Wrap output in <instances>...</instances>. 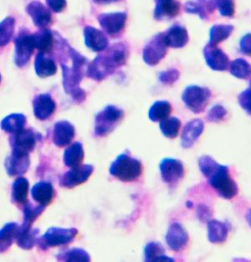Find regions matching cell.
Instances as JSON below:
<instances>
[{
	"instance_id": "obj_1",
	"label": "cell",
	"mask_w": 251,
	"mask_h": 262,
	"mask_svg": "<svg viewBox=\"0 0 251 262\" xmlns=\"http://www.w3.org/2000/svg\"><path fill=\"white\" fill-rule=\"evenodd\" d=\"M129 47L125 42H118L106 49V52L100 54L94 60L86 69V76L102 81L112 75L116 69L124 66L129 58Z\"/></svg>"
},
{
	"instance_id": "obj_2",
	"label": "cell",
	"mask_w": 251,
	"mask_h": 262,
	"mask_svg": "<svg viewBox=\"0 0 251 262\" xmlns=\"http://www.w3.org/2000/svg\"><path fill=\"white\" fill-rule=\"evenodd\" d=\"M110 175L122 182H133L139 179L143 173V163L129 152L120 155L111 164Z\"/></svg>"
},
{
	"instance_id": "obj_3",
	"label": "cell",
	"mask_w": 251,
	"mask_h": 262,
	"mask_svg": "<svg viewBox=\"0 0 251 262\" xmlns=\"http://www.w3.org/2000/svg\"><path fill=\"white\" fill-rule=\"evenodd\" d=\"M206 179L219 195L225 200L234 199L239 192L238 185L230 176L229 167L226 165L219 164Z\"/></svg>"
},
{
	"instance_id": "obj_4",
	"label": "cell",
	"mask_w": 251,
	"mask_h": 262,
	"mask_svg": "<svg viewBox=\"0 0 251 262\" xmlns=\"http://www.w3.org/2000/svg\"><path fill=\"white\" fill-rule=\"evenodd\" d=\"M211 91L207 88L198 85L188 86L181 96L185 105L192 112L198 114L203 112L211 99Z\"/></svg>"
},
{
	"instance_id": "obj_5",
	"label": "cell",
	"mask_w": 251,
	"mask_h": 262,
	"mask_svg": "<svg viewBox=\"0 0 251 262\" xmlns=\"http://www.w3.org/2000/svg\"><path fill=\"white\" fill-rule=\"evenodd\" d=\"M124 117V111L114 105H109L100 111L96 117L95 134L97 137H105L113 131Z\"/></svg>"
},
{
	"instance_id": "obj_6",
	"label": "cell",
	"mask_w": 251,
	"mask_h": 262,
	"mask_svg": "<svg viewBox=\"0 0 251 262\" xmlns=\"http://www.w3.org/2000/svg\"><path fill=\"white\" fill-rule=\"evenodd\" d=\"M78 235V230L75 228H50L45 234L38 241V245L42 250H48L52 247H58L61 245H68L74 241Z\"/></svg>"
},
{
	"instance_id": "obj_7",
	"label": "cell",
	"mask_w": 251,
	"mask_h": 262,
	"mask_svg": "<svg viewBox=\"0 0 251 262\" xmlns=\"http://www.w3.org/2000/svg\"><path fill=\"white\" fill-rule=\"evenodd\" d=\"M167 48L164 33L157 34L144 47L143 51L144 62L149 66H155L166 56Z\"/></svg>"
},
{
	"instance_id": "obj_8",
	"label": "cell",
	"mask_w": 251,
	"mask_h": 262,
	"mask_svg": "<svg viewBox=\"0 0 251 262\" xmlns=\"http://www.w3.org/2000/svg\"><path fill=\"white\" fill-rule=\"evenodd\" d=\"M162 180L170 186L179 183L185 176V167L182 162L175 158H164L159 165Z\"/></svg>"
},
{
	"instance_id": "obj_9",
	"label": "cell",
	"mask_w": 251,
	"mask_h": 262,
	"mask_svg": "<svg viewBox=\"0 0 251 262\" xmlns=\"http://www.w3.org/2000/svg\"><path fill=\"white\" fill-rule=\"evenodd\" d=\"M127 19L128 14L126 12L100 14L97 17V20L102 30L111 36H118L124 31Z\"/></svg>"
},
{
	"instance_id": "obj_10",
	"label": "cell",
	"mask_w": 251,
	"mask_h": 262,
	"mask_svg": "<svg viewBox=\"0 0 251 262\" xmlns=\"http://www.w3.org/2000/svg\"><path fill=\"white\" fill-rule=\"evenodd\" d=\"M95 168L90 164H84L72 167L70 171L64 174L60 179V186L72 189L84 182L92 176Z\"/></svg>"
},
{
	"instance_id": "obj_11",
	"label": "cell",
	"mask_w": 251,
	"mask_h": 262,
	"mask_svg": "<svg viewBox=\"0 0 251 262\" xmlns=\"http://www.w3.org/2000/svg\"><path fill=\"white\" fill-rule=\"evenodd\" d=\"M15 63L19 67H23L30 61L36 48L33 35H20L15 39Z\"/></svg>"
},
{
	"instance_id": "obj_12",
	"label": "cell",
	"mask_w": 251,
	"mask_h": 262,
	"mask_svg": "<svg viewBox=\"0 0 251 262\" xmlns=\"http://www.w3.org/2000/svg\"><path fill=\"white\" fill-rule=\"evenodd\" d=\"M165 238L169 249L173 251L184 250L190 241L187 230L178 222H174L169 226Z\"/></svg>"
},
{
	"instance_id": "obj_13",
	"label": "cell",
	"mask_w": 251,
	"mask_h": 262,
	"mask_svg": "<svg viewBox=\"0 0 251 262\" xmlns=\"http://www.w3.org/2000/svg\"><path fill=\"white\" fill-rule=\"evenodd\" d=\"M204 58L207 65L215 71H225L229 69L230 59L227 54L217 46L207 45L203 50Z\"/></svg>"
},
{
	"instance_id": "obj_14",
	"label": "cell",
	"mask_w": 251,
	"mask_h": 262,
	"mask_svg": "<svg viewBox=\"0 0 251 262\" xmlns=\"http://www.w3.org/2000/svg\"><path fill=\"white\" fill-rule=\"evenodd\" d=\"M13 152L29 155L35 148L36 135L32 130H22L17 134H13L10 139Z\"/></svg>"
},
{
	"instance_id": "obj_15",
	"label": "cell",
	"mask_w": 251,
	"mask_h": 262,
	"mask_svg": "<svg viewBox=\"0 0 251 262\" xmlns=\"http://www.w3.org/2000/svg\"><path fill=\"white\" fill-rule=\"evenodd\" d=\"M204 131V122L201 119H194L188 122L184 127L180 136V144L184 148H191L199 139Z\"/></svg>"
},
{
	"instance_id": "obj_16",
	"label": "cell",
	"mask_w": 251,
	"mask_h": 262,
	"mask_svg": "<svg viewBox=\"0 0 251 262\" xmlns=\"http://www.w3.org/2000/svg\"><path fill=\"white\" fill-rule=\"evenodd\" d=\"M85 46L95 52H102L108 48V38L105 34L94 27L87 26L84 28Z\"/></svg>"
},
{
	"instance_id": "obj_17",
	"label": "cell",
	"mask_w": 251,
	"mask_h": 262,
	"mask_svg": "<svg viewBox=\"0 0 251 262\" xmlns=\"http://www.w3.org/2000/svg\"><path fill=\"white\" fill-rule=\"evenodd\" d=\"M164 39L168 48H181L189 42V34L185 27L173 25L164 33Z\"/></svg>"
},
{
	"instance_id": "obj_18",
	"label": "cell",
	"mask_w": 251,
	"mask_h": 262,
	"mask_svg": "<svg viewBox=\"0 0 251 262\" xmlns=\"http://www.w3.org/2000/svg\"><path fill=\"white\" fill-rule=\"evenodd\" d=\"M75 137V128L68 121H60L53 128V143L55 145L63 147L72 142Z\"/></svg>"
},
{
	"instance_id": "obj_19",
	"label": "cell",
	"mask_w": 251,
	"mask_h": 262,
	"mask_svg": "<svg viewBox=\"0 0 251 262\" xmlns=\"http://www.w3.org/2000/svg\"><path fill=\"white\" fill-rule=\"evenodd\" d=\"M33 107L35 116L37 119L47 120L54 113L56 105L51 96L42 94L35 97Z\"/></svg>"
},
{
	"instance_id": "obj_20",
	"label": "cell",
	"mask_w": 251,
	"mask_h": 262,
	"mask_svg": "<svg viewBox=\"0 0 251 262\" xmlns=\"http://www.w3.org/2000/svg\"><path fill=\"white\" fill-rule=\"evenodd\" d=\"M30 166L29 155L12 152L6 159L5 167L9 176H20L27 172Z\"/></svg>"
},
{
	"instance_id": "obj_21",
	"label": "cell",
	"mask_w": 251,
	"mask_h": 262,
	"mask_svg": "<svg viewBox=\"0 0 251 262\" xmlns=\"http://www.w3.org/2000/svg\"><path fill=\"white\" fill-rule=\"evenodd\" d=\"M27 12L37 27L44 28L51 22V14L48 8L38 1H33L27 6Z\"/></svg>"
},
{
	"instance_id": "obj_22",
	"label": "cell",
	"mask_w": 251,
	"mask_h": 262,
	"mask_svg": "<svg viewBox=\"0 0 251 262\" xmlns=\"http://www.w3.org/2000/svg\"><path fill=\"white\" fill-rule=\"evenodd\" d=\"M180 4L177 0H167L156 3L154 18L158 21L173 19L179 15Z\"/></svg>"
},
{
	"instance_id": "obj_23",
	"label": "cell",
	"mask_w": 251,
	"mask_h": 262,
	"mask_svg": "<svg viewBox=\"0 0 251 262\" xmlns=\"http://www.w3.org/2000/svg\"><path fill=\"white\" fill-rule=\"evenodd\" d=\"M229 235V226L219 220L210 219L207 222V237L212 244H222L226 242Z\"/></svg>"
},
{
	"instance_id": "obj_24",
	"label": "cell",
	"mask_w": 251,
	"mask_h": 262,
	"mask_svg": "<svg viewBox=\"0 0 251 262\" xmlns=\"http://www.w3.org/2000/svg\"><path fill=\"white\" fill-rule=\"evenodd\" d=\"M215 6L213 0H192L185 4L186 12L197 14L201 19L206 20L209 14L214 12Z\"/></svg>"
},
{
	"instance_id": "obj_25",
	"label": "cell",
	"mask_w": 251,
	"mask_h": 262,
	"mask_svg": "<svg viewBox=\"0 0 251 262\" xmlns=\"http://www.w3.org/2000/svg\"><path fill=\"white\" fill-rule=\"evenodd\" d=\"M31 226L23 223L22 226L19 227L16 243L23 250H32L36 244L38 230L32 229Z\"/></svg>"
},
{
	"instance_id": "obj_26",
	"label": "cell",
	"mask_w": 251,
	"mask_h": 262,
	"mask_svg": "<svg viewBox=\"0 0 251 262\" xmlns=\"http://www.w3.org/2000/svg\"><path fill=\"white\" fill-rule=\"evenodd\" d=\"M32 198L36 203L47 206L50 203L54 195V190L50 183L39 182L36 184L32 189Z\"/></svg>"
},
{
	"instance_id": "obj_27",
	"label": "cell",
	"mask_w": 251,
	"mask_h": 262,
	"mask_svg": "<svg viewBox=\"0 0 251 262\" xmlns=\"http://www.w3.org/2000/svg\"><path fill=\"white\" fill-rule=\"evenodd\" d=\"M145 261H174L173 258L165 255L164 247L156 242L148 243L144 248Z\"/></svg>"
},
{
	"instance_id": "obj_28",
	"label": "cell",
	"mask_w": 251,
	"mask_h": 262,
	"mask_svg": "<svg viewBox=\"0 0 251 262\" xmlns=\"http://www.w3.org/2000/svg\"><path fill=\"white\" fill-rule=\"evenodd\" d=\"M35 68L36 75L40 78H47L54 75L57 69L55 62L47 57L42 52H39L36 56Z\"/></svg>"
},
{
	"instance_id": "obj_29",
	"label": "cell",
	"mask_w": 251,
	"mask_h": 262,
	"mask_svg": "<svg viewBox=\"0 0 251 262\" xmlns=\"http://www.w3.org/2000/svg\"><path fill=\"white\" fill-rule=\"evenodd\" d=\"M84 156L83 144L79 142L74 143L64 152V163L68 167L78 166L83 161Z\"/></svg>"
},
{
	"instance_id": "obj_30",
	"label": "cell",
	"mask_w": 251,
	"mask_h": 262,
	"mask_svg": "<svg viewBox=\"0 0 251 262\" xmlns=\"http://www.w3.org/2000/svg\"><path fill=\"white\" fill-rule=\"evenodd\" d=\"M19 231L18 224L10 222L0 230V252H4L12 246Z\"/></svg>"
},
{
	"instance_id": "obj_31",
	"label": "cell",
	"mask_w": 251,
	"mask_h": 262,
	"mask_svg": "<svg viewBox=\"0 0 251 262\" xmlns=\"http://www.w3.org/2000/svg\"><path fill=\"white\" fill-rule=\"evenodd\" d=\"M26 117L23 114H11L1 122V129L9 134H17L24 130Z\"/></svg>"
},
{
	"instance_id": "obj_32",
	"label": "cell",
	"mask_w": 251,
	"mask_h": 262,
	"mask_svg": "<svg viewBox=\"0 0 251 262\" xmlns=\"http://www.w3.org/2000/svg\"><path fill=\"white\" fill-rule=\"evenodd\" d=\"M234 27L231 25H215L210 30L209 43L210 46H217L226 40L232 35Z\"/></svg>"
},
{
	"instance_id": "obj_33",
	"label": "cell",
	"mask_w": 251,
	"mask_h": 262,
	"mask_svg": "<svg viewBox=\"0 0 251 262\" xmlns=\"http://www.w3.org/2000/svg\"><path fill=\"white\" fill-rule=\"evenodd\" d=\"M172 112V105L165 100L156 101L153 105L149 109L148 116L149 119L153 122H160L162 120L166 119Z\"/></svg>"
},
{
	"instance_id": "obj_34",
	"label": "cell",
	"mask_w": 251,
	"mask_h": 262,
	"mask_svg": "<svg viewBox=\"0 0 251 262\" xmlns=\"http://www.w3.org/2000/svg\"><path fill=\"white\" fill-rule=\"evenodd\" d=\"M29 181L20 177L15 180L12 186V201L15 203L23 204L27 201V195L29 191Z\"/></svg>"
},
{
	"instance_id": "obj_35",
	"label": "cell",
	"mask_w": 251,
	"mask_h": 262,
	"mask_svg": "<svg viewBox=\"0 0 251 262\" xmlns=\"http://www.w3.org/2000/svg\"><path fill=\"white\" fill-rule=\"evenodd\" d=\"M181 123L177 117H168L166 119L160 121L159 128L160 131L168 139H175L179 135Z\"/></svg>"
},
{
	"instance_id": "obj_36",
	"label": "cell",
	"mask_w": 251,
	"mask_h": 262,
	"mask_svg": "<svg viewBox=\"0 0 251 262\" xmlns=\"http://www.w3.org/2000/svg\"><path fill=\"white\" fill-rule=\"evenodd\" d=\"M230 73L238 79L245 80L251 76V66L247 61L242 58L234 60L229 66Z\"/></svg>"
},
{
	"instance_id": "obj_37",
	"label": "cell",
	"mask_w": 251,
	"mask_h": 262,
	"mask_svg": "<svg viewBox=\"0 0 251 262\" xmlns=\"http://www.w3.org/2000/svg\"><path fill=\"white\" fill-rule=\"evenodd\" d=\"M35 48H37L40 52H48L53 46V36L50 31L42 30L33 35Z\"/></svg>"
},
{
	"instance_id": "obj_38",
	"label": "cell",
	"mask_w": 251,
	"mask_h": 262,
	"mask_svg": "<svg viewBox=\"0 0 251 262\" xmlns=\"http://www.w3.org/2000/svg\"><path fill=\"white\" fill-rule=\"evenodd\" d=\"M60 261L86 262L90 260L89 254L82 249H72L65 250L57 255Z\"/></svg>"
},
{
	"instance_id": "obj_39",
	"label": "cell",
	"mask_w": 251,
	"mask_h": 262,
	"mask_svg": "<svg viewBox=\"0 0 251 262\" xmlns=\"http://www.w3.org/2000/svg\"><path fill=\"white\" fill-rule=\"evenodd\" d=\"M15 20L12 17L5 18L0 23V47H5L12 38Z\"/></svg>"
},
{
	"instance_id": "obj_40",
	"label": "cell",
	"mask_w": 251,
	"mask_h": 262,
	"mask_svg": "<svg viewBox=\"0 0 251 262\" xmlns=\"http://www.w3.org/2000/svg\"><path fill=\"white\" fill-rule=\"evenodd\" d=\"M45 206L38 204L36 206L32 205L31 203H27L24 206V224L32 225L36 218L41 214L44 210Z\"/></svg>"
},
{
	"instance_id": "obj_41",
	"label": "cell",
	"mask_w": 251,
	"mask_h": 262,
	"mask_svg": "<svg viewBox=\"0 0 251 262\" xmlns=\"http://www.w3.org/2000/svg\"><path fill=\"white\" fill-rule=\"evenodd\" d=\"M216 9L224 17H233L235 15L234 0H213Z\"/></svg>"
},
{
	"instance_id": "obj_42",
	"label": "cell",
	"mask_w": 251,
	"mask_h": 262,
	"mask_svg": "<svg viewBox=\"0 0 251 262\" xmlns=\"http://www.w3.org/2000/svg\"><path fill=\"white\" fill-rule=\"evenodd\" d=\"M227 114V111L226 108L221 104H216L208 111L206 115V119L211 123H218L225 119Z\"/></svg>"
},
{
	"instance_id": "obj_43",
	"label": "cell",
	"mask_w": 251,
	"mask_h": 262,
	"mask_svg": "<svg viewBox=\"0 0 251 262\" xmlns=\"http://www.w3.org/2000/svg\"><path fill=\"white\" fill-rule=\"evenodd\" d=\"M179 78V72L178 69H169L161 72L158 76L159 81L164 84H173L176 83Z\"/></svg>"
},
{
	"instance_id": "obj_44",
	"label": "cell",
	"mask_w": 251,
	"mask_h": 262,
	"mask_svg": "<svg viewBox=\"0 0 251 262\" xmlns=\"http://www.w3.org/2000/svg\"><path fill=\"white\" fill-rule=\"evenodd\" d=\"M239 105L242 107V109L247 112L248 114L251 115V89L249 88L248 90H245L244 92H242L241 94H239Z\"/></svg>"
},
{
	"instance_id": "obj_45",
	"label": "cell",
	"mask_w": 251,
	"mask_h": 262,
	"mask_svg": "<svg viewBox=\"0 0 251 262\" xmlns=\"http://www.w3.org/2000/svg\"><path fill=\"white\" fill-rule=\"evenodd\" d=\"M196 215L201 222H208L212 217V210L208 205L198 204L196 207Z\"/></svg>"
},
{
	"instance_id": "obj_46",
	"label": "cell",
	"mask_w": 251,
	"mask_h": 262,
	"mask_svg": "<svg viewBox=\"0 0 251 262\" xmlns=\"http://www.w3.org/2000/svg\"><path fill=\"white\" fill-rule=\"evenodd\" d=\"M239 48L241 53L251 56V33L245 35L239 42Z\"/></svg>"
},
{
	"instance_id": "obj_47",
	"label": "cell",
	"mask_w": 251,
	"mask_h": 262,
	"mask_svg": "<svg viewBox=\"0 0 251 262\" xmlns=\"http://www.w3.org/2000/svg\"><path fill=\"white\" fill-rule=\"evenodd\" d=\"M48 3L54 12H61L66 7V0H48Z\"/></svg>"
},
{
	"instance_id": "obj_48",
	"label": "cell",
	"mask_w": 251,
	"mask_h": 262,
	"mask_svg": "<svg viewBox=\"0 0 251 262\" xmlns=\"http://www.w3.org/2000/svg\"><path fill=\"white\" fill-rule=\"evenodd\" d=\"M94 1L98 4H108V3H112V2H117L120 0H94Z\"/></svg>"
},
{
	"instance_id": "obj_49",
	"label": "cell",
	"mask_w": 251,
	"mask_h": 262,
	"mask_svg": "<svg viewBox=\"0 0 251 262\" xmlns=\"http://www.w3.org/2000/svg\"><path fill=\"white\" fill-rule=\"evenodd\" d=\"M245 219H246V222L248 223V225L251 227V209H249V210L246 212Z\"/></svg>"
},
{
	"instance_id": "obj_50",
	"label": "cell",
	"mask_w": 251,
	"mask_h": 262,
	"mask_svg": "<svg viewBox=\"0 0 251 262\" xmlns=\"http://www.w3.org/2000/svg\"><path fill=\"white\" fill-rule=\"evenodd\" d=\"M188 207H192L193 206V203H191V202H188V205H187Z\"/></svg>"
},
{
	"instance_id": "obj_51",
	"label": "cell",
	"mask_w": 251,
	"mask_h": 262,
	"mask_svg": "<svg viewBox=\"0 0 251 262\" xmlns=\"http://www.w3.org/2000/svg\"><path fill=\"white\" fill-rule=\"evenodd\" d=\"M156 1V3H157V2H161V1H167V0H155Z\"/></svg>"
},
{
	"instance_id": "obj_52",
	"label": "cell",
	"mask_w": 251,
	"mask_h": 262,
	"mask_svg": "<svg viewBox=\"0 0 251 262\" xmlns=\"http://www.w3.org/2000/svg\"><path fill=\"white\" fill-rule=\"evenodd\" d=\"M0 81H1V75H0Z\"/></svg>"
},
{
	"instance_id": "obj_53",
	"label": "cell",
	"mask_w": 251,
	"mask_h": 262,
	"mask_svg": "<svg viewBox=\"0 0 251 262\" xmlns=\"http://www.w3.org/2000/svg\"><path fill=\"white\" fill-rule=\"evenodd\" d=\"M250 89H251V83H250Z\"/></svg>"
}]
</instances>
